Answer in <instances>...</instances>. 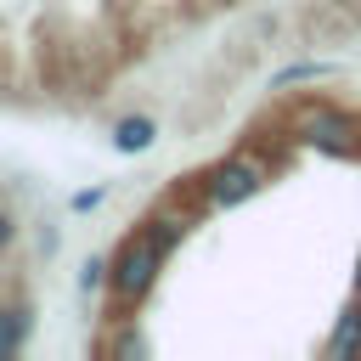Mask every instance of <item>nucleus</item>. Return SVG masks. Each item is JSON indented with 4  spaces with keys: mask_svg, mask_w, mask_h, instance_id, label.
Instances as JSON below:
<instances>
[{
    "mask_svg": "<svg viewBox=\"0 0 361 361\" xmlns=\"http://www.w3.org/2000/svg\"><path fill=\"white\" fill-rule=\"evenodd\" d=\"M327 68L322 62H299V68H288V73H276V85H293V79H322Z\"/></svg>",
    "mask_w": 361,
    "mask_h": 361,
    "instance_id": "0eeeda50",
    "label": "nucleus"
},
{
    "mask_svg": "<svg viewBox=\"0 0 361 361\" xmlns=\"http://www.w3.org/2000/svg\"><path fill=\"white\" fill-rule=\"evenodd\" d=\"M327 355H338V361L361 355V293H355V305L338 316V327H333V338H327Z\"/></svg>",
    "mask_w": 361,
    "mask_h": 361,
    "instance_id": "20e7f679",
    "label": "nucleus"
},
{
    "mask_svg": "<svg viewBox=\"0 0 361 361\" xmlns=\"http://www.w3.org/2000/svg\"><path fill=\"white\" fill-rule=\"evenodd\" d=\"M152 135H158V124H152L147 113H130V118L113 124V147H118V152H147Z\"/></svg>",
    "mask_w": 361,
    "mask_h": 361,
    "instance_id": "39448f33",
    "label": "nucleus"
},
{
    "mask_svg": "<svg viewBox=\"0 0 361 361\" xmlns=\"http://www.w3.org/2000/svg\"><path fill=\"white\" fill-rule=\"evenodd\" d=\"M355 293H361V259H355Z\"/></svg>",
    "mask_w": 361,
    "mask_h": 361,
    "instance_id": "9d476101",
    "label": "nucleus"
},
{
    "mask_svg": "<svg viewBox=\"0 0 361 361\" xmlns=\"http://www.w3.org/2000/svg\"><path fill=\"white\" fill-rule=\"evenodd\" d=\"M158 265H164V248L141 231V237H130L118 254H113V265H107V288H113V299L118 305H141L147 293H152V282H158Z\"/></svg>",
    "mask_w": 361,
    "mask_h": 361,
    "instance_id": "f257e3e1",
    "label": "nucleus"
},
{
    "mask_svg": "<svg viewBox=\"0 0 361 361\" xmlns=\"http://www.w3.org/2000/svg\"><path fill=\"white\" fill-rule=\"evenodd\" d=\"M265 186V175H259V164H248V158H231V164H220L214 175H209V203L214 209H237V203H248L254 192Z\"/></svg>",
    "mask_w": 361,
    "mask_h": 361,
    "instance_id": "f03ea898",
    "label": "nucleus"
},
{
    "mask_svg": "<svg viewBox=\"0 0 361 361\" xmlns=\"http://www.w3.org/2000/svg\"><path fill=\"white\" fill-rule=\"evenodd\" d=\"M28 333H34V310L28 305H0V361L17 355L28 344Z\"/></svg>",
    "mask_w": 361,
    "mask_h": 361,
    "instance_id": "7ed1b4c3",
    "label": "nucleus"
},
{
    "mask_svg": "<svg viewBox=\"0 0 361 361\" xmlns=\"http://www.w3.org/2000/svg\"><path fill=\"white\" fill-rule=\"evenodd\" d=\"M180 231H186V220H169V214H164V220H147V237H152V243H158L164 254H169V248L180 243Z\"/></svg>",
    "mask_w": 361,
    "mask_h": 361,
    "instance_id": "423d86ee",
    "label": "nucleus"
},
{
    "mask_svg": "<svg viewBox=\"0 0 361 361\" xmlns=\"http://www.w3.org/2000/svg\"><path fill=\"white\" fill-rule=\"evenodd\" d=\"M79 282H85V288H102V282H107V259H90V265H85V276H79Z\"/></svg>",
    "mask_w": 361,
    "mask_h": 361,
    "instance_id": "6e6552de",
    "label": "nucleus"
},
{
    "mask_svg": "<svg viewBox=\"0 0 361 361\" xmlns=\"http://www.w3.org/2000/svg\"><path fill=\"white\" fill-rule=\"evenodd\" d=\"M11 237H17V220H11V209L0 203V248H11Z\"/></svg>",
    "mask_w": 361,
    "mask_h": 361,
    "instance_id": "1a4fd4ad",
    "label": "nucleus"
}]
</instances>
